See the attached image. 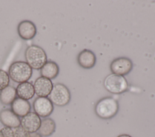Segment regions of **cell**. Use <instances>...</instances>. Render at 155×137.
I'll list each match as a JSON object with an SVG mask.
<instances>
[{
	"mask_svg": "<svg viewBox=\"0 0 155 137\" xmlns=\"http://www.w3.org/2000/svg\"><path fill=\"white\" fill-rule=\"evenodd\" d=\"M25 58L28 65L34 69H39L47 62L45 51L38 45H30L25 51Z\"/></svg>",
	"mask_w": 155,
	"mask_h": 137,
	"instance_id": "obj_1",
	"label": "cell"
},
{
	"mask_svg": "<svg viewBox=\"0 0 155 137\" xmlns=\"http://www.w3.org/2000/svg\"><path fill=\"white\" fill-rule=\"evenodd\" d=\"M59 72V68L58 64L53 61H48L41 68L40 72L42 77L50 80L53 79L58 76Z\"/></svg>",
	"mask_w": 155,
	"mask_h": 137,
	"instance_id": "obj_15",
	"label": "cell"
},
{
	"mask_svg": "<svg viewBox=\"0 0 155 137\" xmlns=\"http://www.w3.org/2000/svg\"><path fill=\"white\" fill-rule=\"evenodd\" d=\"M0 121L5 127L16 128L21 126V119L12 110L3 109L0 112Z\"/></svg>",
	"mask_w": 155,
	"mask_h": 137,
	"instance_id": "obj_10",
	"label": "cell"
},
{
	"mask_svg": "<svg viewBox=\"0 0 155 137\" xmlns=\"http://www.w3.org/2000/svg\"><path fill=\"white\" fill-rule=\"evenodd\" d=\"M48 98L53 104L61 107L68 104L71 99V95L67 86L62 83H56L53 85Z\"/></svg>",
	"mask_w": 155,
	"mask_h": 137,
	"instance_id": "obj_5",
	"label": "cell"
},
{
	"mask_svg": "<svg viewBox=\"0 0 155 137\" xmlns=\"http://www.w3.org/2000/svg\"><path fill=\"white\" fill-rule=\"evenodd\" d=\"M35 112L40 117L45 118L53 111V104L47 97H37L33 103Z\"/></svg>",
	"mask_w": 155,
	"mask_h": 137,
	"instance_id": "obj_7",
	"label": "cell"
},
{
	"mask_svg": "<svg viewBox=\"0 0 155 137\" xmlns=\"http://www.w3.org/2000/svg\"><path fill=\"white\" fill-rule=\"evenodd\" d=\"M10 82V78L8 74L2 70L0 69V91L8 86Z\"/></svg>",
	"mask_w": 155,
	"mask_h": 137,
	"instance_id": "obj_18",
	"label": "cell"
},
{
	"mask_svg": "<svg viewBox=\"0 0 155 137\" xmlns=\"http://www.w3.org/2000/svg\"><path fill=\"white\" fill-rule=\"evenodd\" d=\"M96 114L101 118L107 119L114 116L118 112L119 104L117 101L111 97L101 99L95 106Z\"/></svg>",
	"mask_w": 155,
	"mask_h": 137,
	"instance_id": "obj_2",
	"label": "cell"
},
{
	"mask_svg": "<svg viewBox=\"0 0 155 137\" xmlns=\"http://www.w3.org/2000/svg\"><path fill=\"white\" fill-rule=\"evenodd\" d=\"M15 137H30V133L24 129L21 126L15 129Z\"/></svg>",
	"mask_w": 155,
	"mask_h": 137,
	"instance_id": "obj_20",
	"label": "cell"
},
{
	"mask_svg": "<svg viewBox=\"0 0 155 137\" xmlns=\"http://www.w3.org/2000/svg\"><path fill=\"white\" fill-rule=\"evenodd\" d=\"M32 68L27 62L17 61L13 62L8 69V75L15 82L22 83L28 80L32 75Z\"/></svg>",
	"mask_w": 155,
	"mask_h": 137,
	"instance_id": "obj_3",
	"label": "cell"
},
{
	"mask_svg": "<svg viewBox=\"0 0 155 137\" xmlns=\"http://www.w3.org/2000/svg\"><path fill=\"white\" fill-rule=\"evenodd\" d=\"M33 86L35 92L38 97H47L50 94L53 85L50 79L41 76L35 80Z\"/></svg>",
	"mask_w": 155,
	"mask_h": 137,
	"instance_id": "obj_9",
	"label": "cell"
},
{
	"mask_svg": "<svg viewBox=\"0 0 155 137\" xmlns=\"http://www.w3.org/2000/svg\"><path fill=\"white\" fill-rule=\"evenodd\" d=\"M0 137H15V136L12 128L5 126L0 130Z\"/></svg>",
	"mask_w": 155,
	"mask_h": 137,
	"instance_id": "obj_19",
	"label": "cell"
},
{
	"mask_svg": "<svg viewBox=\"0 0 155 137\" xmlns=\"http://www.w3.org/2000/svg\"><path fill=\"white\" fill-rule=\"evenodd\" d=\"M16 91L19 98L27 101L31 99L35 94L33 84L28 81L19 83L16 87Z\"/></svg>",
	"mask_w": 155,
	"mask_h": 137,
	"instance_id": "obj_14",
	"label": "cell"
},
{
	"mask_svg": "<svg viewBox=\"0 0 155 137\" xmlns=\"http://www.w3.org/2000/svg\"><path fill=\"white\" fill-rule=\"evenodd\" d=\"M16 91L12 86H8L0 91V101L5 105L11 104L16 98Z\"/></svg>",
	"mask_w": 155,
	"mask_h": 137,
	"instance_id": "obj_16",
	"label": "cell"
},
{
	"mask_svg": "<svg viewBox=\"0 0 155 137\" xmlns=\"http://www.w3.org/2000/svg\"><path fill=\"white\" fill-rule=\"evenodd\" d=\"M30 137H42L39 133L34 132L30 133Z\"/></svg>",
	"mask_w": 155,
	"mask_h": 137,
	"instance_id": "obj_21",
	"label": "cell"
},
{
	"mask_svg": "<svg viewBox=\"0 0 155 137\" xmlns=\"http://www.w3.org/2000/svg\"><path fill=\"white\" fill-rule=\"evenodd\" d=\"M117 137H132V136H131L130 135H127V134H123V135H119Z\"/></svg>",
	"mask_w": 155,
	"mask_h": 137,
	"instance_id": "obj_22",
	"label": "cell"
},
{
	"mask_svg": "<svg viewBox=\"0 0 155 137\" xmlns=\"http://www.w3.org/2000/svg\"><path fill=\"white\" fill-rule=\"evenodd\" d=\"M18 33L19 37L22 39L30 40L35 36L36 27L31 21H23L18 24Z\"/></svg>",
	"mask_w": 155,
	"mask_h": 137,
	"instance_id": "obj_11",
	"label": "cell"
},
{
	"mask_svg": "<svg viewBox=\"0 0 155 137\" xmlns=\"http://www.w3.org/2000/svg\"><path fill=\"white\" fill-rule=\"evenodd\" d=\"M11 110L18 116L23 117L30 112L31 105L27 100L18 97L11 104Z\"/></svg>",
	"mask_w": 155,
	"mask_h": 137,
	"instance_id": "obj_13",
	"label": "cell"
},
{
	"mask_svg": "<svg viewBox=\"0 0 155 137\" xmlns=\"http://www.w3.org/2000/svg\"><path fill=\"white\" fill-rule=\"evenodd\" d=\"M133 68V62L125 57H118L110 64V70L113 74L124 76L128 74Z\"/></svg>",
	"mask_w": 155,
	"mask_h": 137,
	"instance_id": "obj_6",
	"label": "cell"
},
{
	"mask_svg": "<svg viewBox=\"0 0 155 137\" xmlns=\"http://www.w3.org/2000/svg\"><path fill=\"white\" fill-rule=\"evenodd\" d=\"M104 87L110 93L120 94L125 92L128 88V84L124 76L111 74L107 76L104 82Z\"/></svg>",
	"mask_w": 155,
	"mask_h": 137,
	"instance_id": "obj_4",
	"label": "cell"
},
{
	"mask_svg": "<svg viewBox=\"0 0 155 137\" xmlns=\"http://www.w3.org/2000/svg\"><path fill=\"white\" fill-rule=\"evenodd\" d=\"M96 62V57L94 53L91 50L83 49L78 55V62L83 68L90 69L93 68Z\"/></svg>",
	"mask_w": 155,
	"mask_h": 137,
	"instance_id": "obj_12",
	"label": "cell"
},
{
	"mask_svg": "<svg viewBox=\"0 0 155 137\" xmlns=\"http://www.w3.org/2000/svg\"><path fill=\"white\" fill-rule=\"evenodd\" d=\"M56 124L53 119L50 118H46L41 121L38 133L44 137H47L51 135L55 131Z\"/></svg>",
	"mask_w": 155,
	"mask_h": 137,
	"instance_id": "obj_17",
	"label": "cell"
},
{
	"mask_svg": "<svg viewBox=\"0 0 155 137\" xmlns=\"http://www.w3.org/2000/svg\"><path fill=\"white\" fill-rule=\"evenodd\" d=\"M41 123V119L35 112H29L21 119V126L29 133L38 131Z\"/></svg>",
	"mask_w": 155,
	"mask_h": 137,
	"instance_id": "obj_8",
	"label": "cell"
}]
</instances>
